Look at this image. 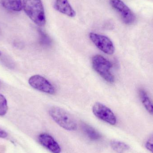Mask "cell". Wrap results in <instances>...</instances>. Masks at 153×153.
<instances>
[{"label": "cell", "instance_id": "obj_1", "mask_svg": "<svg viewBox=\"0 0 153 153\" xmlns=\"http://www.w3.org/2000/svg\"><path fill=\"white\" fill-rule=\"evenodd\" d=\"M22 8L26 14L35 24L39 26L45 25V16L41 0H23Z\"/></svg>", "mask_w": 153, "mask_h": 153}, {"label": "cell", "instance_id": "obj_2", "mask_svg": "<svg viewBox=\"0 0 153 153\" xmlns=\"http://www.w3.org/2000/svg\"><path fill=\"white\" fill-rule=\"evenodd\" d=\"M49 114L53 120L59 126L69 131H74L77 128L76 121L70 113L57 107H52Z\"/></svg>", "mask_w": 153, "mask_h": 153}, {"label": "cell", "instance_id": "obj_3", "mask_svg": "<svg viewBox=\"0 0 153 153\" xmlns=\"http://www.w3.org/2000/svg\"><path fill=\"white\" fill-rule=\"evenodd\" d=\"M92 65L94 71L105 81L109 83L114 82L115 78L110 72L112 65L108 60L100 55H96L92 57Z\"/></svg>", "mask_w": 153, "mask_h": 153}, {"label": "cell", "instance_id": "obj_4", "mask_svg": "<svg viewBox=\"0 0 153 153\" xmlns=\"http://www.w3.org/2000/svg\"><path fill=\"white\" fill-rule=\"evenodd\" d=\"M111 7L119 13L125 24L130 25L135 20V16L131 10L121 0H110Z\"/></svg>", "mask_w": 153, "mask_h": 153}, {"label": "cell", "instance_id": "obj_5", "mask_svg": "<svg viewBox=\"0 0 153 153\" xmlns=\"http://www.w3.org/2000/svg\"><path fill=\"white\" fill-rule=\"evenodd\" d=\"M94 114L99 119L114 126L117 123V118L112 111L106 105L97 102L93 106Z\"/></svg>", "mask_w": 153, "mask_h": 153}, {"label": "cell", "instance_id": "obj_6", "mask_svg": "<svg viewBox=\"0 0 153 153\" xmlns=\"http://www.w3.org/2000/svg\"><path fill=\"white\" fill-rule=\"evenodd\" d=\"M89 37L93 44L103 53L108 55L114 53L115 47L112 41L108 37L94 33H90Z\"/></svg>", "mask_w": 153, "mask_h": 153}, {"label": "cell", "instance_id": "obj_7", "mask_svg": "<svg viewBox=\"0 0 153 153\" xmlns=\"http://www.w3.org/2000/svg\"><path fill=\"white\" fill-rule=\"evenodd\" d=\"M30 85L36 90L48 94L55 93L53 85L45 77L39 75H35L30 77L28 80Z\"/></svg>", "mask_w": 153, "mask_h": 153}, {"label": "cell", "instance_id": "obj_8", "mask_svg": "<svg viewBox=\"0 0 153 153\" xmlns=\"http://www.w3.org/2000/svg\"><path fill=\"white\" fill-rule=\"evenodd\" d=\"M38 140L41 145L53 153L61 152V147L53 137L45 133L40 134L38 137Z\"/></svg>", "mask_w": 153, "mask_h": 153}, {"label": "cell", "instance_id": "obj_9", "mask_svg": "<svg viewBox=\"0 0 153 153\" xmlns=\"http://www.w3.org/2000/svg\"><path fill=\"white\" fill-rule=\"evenodd\" d=\"M54 7L58 11L69 17H74L76 15L75 11L69 3L68 0H55Z\"/></svg>", "mask_w": 153, "mask_h": 153}, {"label": "cell", "instance_id": "obj_10", "mask_svg": "<svg viewBox=\"0 0 153 153\" xmlns=\"http://www.w3.org/2000/svg\"><path fill=\"white\" fill-rule=\"evenodd\" d=\"M1 4L6 10L13 11H20L22 9L21 0H1Z\"/></svg>", "mask_w": 153, "mask_h": 153}, {"label": "cell", "instance_id": "obj_11", "mask_svg": "<svg viewBox=\"0 0 153 153\" xmlns=\"http://www.w3.org/2000/svg\"><path fill=\"white\" fill-rule=\"evenodd\" d=\"M139 94L141 101L145 108L153 116V102L149 98L147 93L143 89H140L139 91Z\"/></svg>", "mask_w": 153, "mask_h": 153}, {"label": "cell", "instance_id": "obj_12", "mask_svg": "<svg viewBox=\"0 0 153 153\" xmlns=\"http://www.w3.org/2000/svg\"><path fill=\"white\" fill-rule=\"evenodd\" d=\"M82 129L88 137L93 141L99 140L101 137L100 134L93 128L85 123L82 125Z\"/></svg>", "mask_w": 153, "mask_h": 153}, {"label": "cell", "instance_id": "obj_13", "mask_svg": "<svg viewBox=\"0 0 153 153\" xmlns=\"http://www.w3.org/2000/svg\"><path fill=\"white\" fill-rule=\"evenodd\" d=\"M111 146L112 149L117 153H124L129 149L128 145L120 141H112L111 143Z\"/></svg>", "mask_w": 153, "mask_h": 153}, {"label": "cell", "instance_id": "obj_14", "mask_svg": "<svg viewBox=\"0 0 153 153\" xmlns=\"http://www.w3.org/2000/svg\"><path fill=\"white\" fill-rule=\"evenodd\" d=\"M8 107L6 98L0 94V116H3L6 114Z\"/></svg>", "mask_w": 153, "mask_h": 153}, {"label": "cell", "instance_id": "obj_15", "mask_svg": "<svg viewBox=\"0 0 153 153\" xmlns=\"http://www.w3.org/2000/svg\"><path fill=\"white\" fill-rule=\"evenodd\" d=\"M0 62L10 69H13L14 68V64L13 62L5 55L1 51H0Z\"/></svg>", "mask_w": 153, "mask_h": 153}, {"label": "cell", "instance_id": "obj_16", "mask_svg": "<svg viewBox=\"0 0 153 153\" xmlns=\"http://www.w3.org/2000/svg\"><path fill=\"white\" fill-rule=\"evenodd\" d=\"M145 147L147 150L153 153V134L149 137L145 143Z\"/></svg>", "mask_w": 153, "mask_h": 153}, {"label": "cell", "instance_id": "obj_17", "mask_svg": "<svg viewBox=\"0 0 153 153\" xmlns=\"http://www.w3.org/2000/svg\"><path fill=\"white\" fill-rule=\"evenodd\" d=\"M8 136V134L5 131L0 128V138H5Z\"/></svg>", "mask_w": 153, "mask_h": 153}]
</instances>
